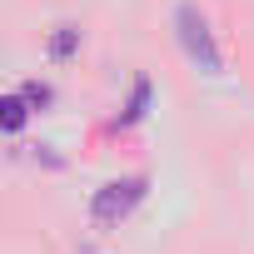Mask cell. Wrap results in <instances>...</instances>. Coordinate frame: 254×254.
<instances>
[{
  "mask_svg": "<svg viewBox=\"0 0 254 254\" xmlns=\"http://www.w3.org/2000/svg\"><path fill=\"white\" fill-rule=\"evenodd\" d=\"M175 35H180V50L190 55L194 70L224 75V55H219V45H214V30H209V20H204L194 5H180V10H175Z\"/></svg>",
  "mask_w": 254,
  "mask_h": 254,
  "instance_id": "6da1fadb",
  "label": "cell"
},
{
  "mask_svg": "<svg viewBox=\"0 0 254 254\" xmlns=\"http://www.w3.org/2000/svg\"><path fill=\"white\" fill-rule=\"evenodd\" d=\"M150 194V180L145 175H130V180H110L100 194H95V204H90V219L100 224V229H115L125 214H130L140 199Z\"/></svg>",
  "mask_w": 254,
  "mask_h": 254,
  "instance_id": "7a4b0ae2",
  "label": "cell"
},
{
  "mask_svg": "<svg viewBox=\"0 0 254 254\" xmlns=\"http://www.w3.org/2000/svg\"><path fill=\"white\" fill-rule=\"evenodd\" d=\"M150 95H155V90H150V80L140 75V80H135V90H130V100H125V110L115 115V125H125V130H130V125H140V120L150 115Z\"/></svg>",
  "mask_w": 254,
  "mask_h": 254,
  "instance_id": "3957f363",
  "label": "cell"
},
{
  "mask_svg": "<svg viewBox=\"0 0 254 254\" xmlns=\"http://www.w3.org/2000/svg\"><path fill=\"white\" fill-rule=\"evenodd\" d=\"M25 120H30V110H25V95L15 100H0V130H5V135H15V130H25Z\"/></svg>",
  "mask_w": 254,
  "mask_h": 254,
  "instance_id": "277c9868",
  "label": "cell"
},
{
  "mask_svg": "<svg viewBox=\"0 0 254 254\" xmlns=\"http://www.w3.org/2000/svg\"><path fill=\"white\" fill-rule=\"evenodd\" d=\"M75 45H80V30H75V25H60V35H55L50 55H55V60H70V55H75Z\"/></svg>",
  "mask_w": 254,
  "mask_h": 254,
  "instance_id": "5b68a950",
  "label": "cell"
},
{
  "mask_svg": "<svg viewBox=\"0 0 254 254\" xmlns=\"http://www.w3.org/2000/svg\"><path fill=\"white\" fill-rule=\"evenodd\" d=\"M20 95H25V105H50V85H35V80H30Z\"/></svg>",
  "mask_w": 254,
  "mask_h": 254,
  "instance_id": "8992f818",
  "label": "cell"
}]
</instances>
